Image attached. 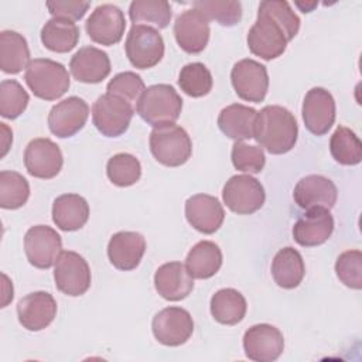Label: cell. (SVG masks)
I'll return each instance as SVG.
<instances>
[{
    "instance_id": "cell-1",
    "label": "cell",
    "mask_w": 362,
    "mask_h": 362,
    "mask_svg": "<svg viewBox=\"0 0 362 362\" xmlns=\"http://www.w3.org/2000/svg\"><path fill=\"white\" fill-rule=\"evenodd\" d=\"M298 30L300 18L287 1L266 0L259 4L257 18L247 33V47L253 55L272 61L283 55Z\"/></svg>"
},
{
    "instance_id": "cell-9",
    "label": "cell",
    "mask_w": 362,
    "mask_h": 362,
    "mask_svg": "<svg viewBox=\"0 0 362 362\" xmlns=\"http://www.w3.org/2000/svg\"><path fill=\"white\" fill-rule=\"evenodd\" d=\"M54 280L61 293L69 297L82 296L90 287L89 264L79 253L64 250L55 260Z\"/></svg>"
},
{
    "instance_id": "cell-44",
    "label": "cell",
    "mask_w": 362,
    "mask_h": 362,
    "mask_svg": "<svg viewBox=\"0 0 362 362\" xmlns=\"http://www.w3.org/2000/svg\"><path fill=\"white\" fill-rule=\"evenodd\" d=\"M1 124V132H3V151H1V157L6 156L8 147H10V143L13 141V134L10 132V129L6 126V123H0Z\"/></svg>"
},
{
    "instance_id": "cell-12",
    "label": "cell",
    "mask_w": 362,
    "mask_h": 362,
    "mask_svg": "<svg viewBox=\"0 0 362 362\" xmlns=\"http://www.w3.org/2000/svg\"><path fill=\"white\" fill-rule=\"evenodd\" d=\"M59 233L47 225L31 226L24 236V252L30 264L37 269H49L62 252Z\"/></svg>"
},
{
    "instance_id": "cell-25",
    "label": "cell",
    "mask_w": 362,
    "mask_h": 362,
    "mask_svg": "<svg viewBox=\"0 0 362 362\" xmlns=\"http://www.w3.org/2000/svg\"><path fill=\"white\" fill-rule=\"evenodd\" d=\"M109 55L96 47L79 48L69 62L72 76L82 83H99L110 74Z\"/></svg>"
},
{
    "instance_id": "cell-40",
    "label": "cell",
    "mask_w": 362,
    "mask_h": 362,
    "mask_svg": "<svg viewBox=\"0 0 362 362\" xmlns=\"http://www.w3.org/2000/svg\"><path fill=\"white\" fill-rule=\"evenodd\" d=\"M230 158L236 170L249 174L260 173L266 164L263 148L259 146L246 144L243 141H235L232 146Z\"/></svg>"
},
{
    "instance_id": "cell-28",
    "label": "cell",
    "mask_w": 362,
    "mask_h": 362,
    "mask_svg": "<svg viewBox=\"0 0 362 362\" xmlns=\"http://www.w3.org/2000/svg\"><path fill=\"white\" fill-rule=\"evenodd\" d=\"M305 266L298 250L291 246L280 249L272 262L274 283L283 288H296L304 279Z\"/></svg>"
},
{
    "instance_id": "cell-39",
    "label": "cell",
    "mask_w": 362,
    "mask_h": 362,
    "mask_svg": "<svg viewBox=\"0 0 362 362\" xmlns=\"http://www.w3.org/2000/svg\"><path fill=\"white\" fill-rule=\"evenodd\" d=\"M192 7L199 10L208 20H215L223 27L236 25L242 18V4L239 1L198 0Z\"/></svg>"
},
{
    "instance_id": "cell-16",
    "label": "cell",
    "mask_w": 362,
    "mask_h": 362,
    "mask_svg": "<svg viewBox=\"0 0 362 362\" xmlns=\"http://www.w3.org/2000/svg\"><path fill=\"white\" fill-rule=\"evenodd\" d=\"M303 120L308 132L324 136L335 122V100L324 88L310 89L303 100Z\"/></svg>"
},
{
    "instance_id": "cell-17",
    "label": "cell",
    "mask_w": 362,
    "mask_h": 362,
    "mask_svg": "<svg viewBox=\"0 0 362 362\" xmlns=\"http://www.w3.org/2000/svg\"><path fill=\"white\" fill-rule=\"evenodd\" d=\"M209 20L197 8L182 11L174 23V37L180 48L188 54H199L209 41Z\"/></svg>"
},
{
    "instance_id": "cell-42",
    "label": "cell",
    "mask_w": 362,
    "mask_h": 362,
    "mask_svg": "<svg viewBox=\"0 0 362 362\" xmlns=\"http://www.w3.org/2000/svg\"><path fill=\"white\" fill-rule=\"evenodd\" d=\"M106 90H107V93L116 95V96L123 98L124 100L133 103V102H139L140 96L146 90V85L140 75H137L136 72H132V71H126V72H120V74L115 75L109 81Z\"/></svg>"
},
{
    "instance_id": "cell-35",
    "label": "cell",
    "mask_w": 362,
    "mask_h": 362,
    "mask_svg": "<svg viewBox=\"0 0 362 362\" xmlns=\"http://www.w3.org/2000/svg\"><path fill=\"white\" fill-rule=\"evenodd\" d=\"M30 197L28 181L16 171H0V206L3 209H18Z\"/></svg>"
},
{
    "instance_id": "cell-6",
    "label": "cell",
    "mask_w": 362,
    "mask_h": 362,
    "mask_svg": "<svg viewBox=\"0 0 362 362\" xmlns=\"http://www.w3.org/2000/svg\"><path fill=\"white\" fill-rule=\"evenodd\" d=\"M126 57L139 69L156 66L164 57V40L158 30L137 24L129 30L124 42Z\"/></svg>"
},
{
    "instance_id": "cell-20",
    "label": "cell",
    "mask_w": 362,
    "mask_h": 362,
    "mask_svg": "<svg viewBox=\"0 0 362 362\" xmlns=\"http://www.w3.org/2000/svg\"><path fill=\"white\" fill-rule=\"evenodd\" d=\"M57 315V301L47 291H34L23 297L17 304V317L23 328L41 331L47 328Z\"/></svg>"
},
{
    "instance_id": "cell-41",
    "label": "cell",
    "mask_w": 362,
    "mask_h": 362,
    "mask_svg": "<svg viewBox=\"0 0 362 362\" xmlns=\"http://www.w3.org/2000/svg\"><path fill=\"white\" fill-rule=\"evenodd\" d=\"M335 273L341 283L354 290L362 288V253L361 250H346L335 262Z\"/></svg>"
},
{
    "instance_id": "cell-19",
    "label": "cell",
    "mask_w": 362,
    "mask_h": 362,
    "mask_svg": "<svg viewBox=\"0 0 362 362\" xmlns=\"http://www.w3.org/2000/svg\"><path fill=\"white\" fill-rule=\"evenodd\" d=\"M334 232V218L329 209L310 208L293 226L294 240L304 247L320 246L329 239Z\"/></svg>"
},
{
    "instance_id": "cell-7",
    "label": "cell",
    "mask_w": 362,
    "mask_h": 362,
    "mask_svg": "<svg viewBox=\"0 0 362 362\" xmlns=\"http://www.w3.org/2000/svg\"><path fill=\"white\" fill-rule=\"evenodd\" d=\"M134 110L130 102L112 93L99 96L92 106V122L98 132L106 137H119L127 129Z\"/></svg>"
},
{
    "instance_id": "cell-30",
    "label": "cell",
    "mask_w": 362,
    "mask_h": 362,
    "mask_svg": "<svg viewBox=\"0 0 362 362\" xmlns=\"http://www.w3.org/2000/svg\"><path fill=\"white\" fill-rule=\"evenodd\" d=\"M40 37L47 49L65 54L76 47L79 41V28L74 21L52 17L42 25Z\"/></svg>"
},
{
    "instance_id": "cell-4",
    "label": "cell",
    "mask_w": 362,
    "mask_h": 362,
    "mask_svg": "<svg viewBox=\"0 0 362 362\" xmlns=\"http://www.w3.org/2000/svg\"><path fill=\"white\" fill-rule=\"evenodd\" d=\"M24 81L34 96L44 100L61 98L71 86L66 68L49 58H35L25 68Z\"/></svg>"
},
{
    "instance_id": "cell-31",
    "label": "cell",
    "mask_w": 362,
    "mask_h": 362,
    "mask_svg": "<svg viewBox=\"0 0 362 362\" xmlns=\"http://www.w3.org/2000/svg\"><path fill=\"white\" fill-rule=\"evenodd\" d=\"M30 64V49L25 38L17 31L0 33V68L4 74H18Z\"/></svg>"
},
{
    "instance_id": "cell-18",
    "label": "cell",
    "mask_w": 362,
    "mask_h": 362,
    "mask_svg": "<svg viewBox=\"0 0 362 362\" xmlns=\"http://www.w3.org/2000/svg\"><path fill=\"white\" fill-rule=\"evenodd\" d=\"M88 116V103L78 96H69L51 107L48 113V127L51 133L59 139L72 137L85 126Z\"/></svg>"
},
{
    "instance_id": "cell-27",
    "label": "cell",
    "mask_w": 362,
    "mask_h": 362,
    "mask_svg": "<svg viewBox=\"0 0 362 362\" xmlns=\"http://www.w3.org/2000/svg\"><path fill=\"white\" fill-rule=\"evenodd\" d=\"M89 218V205L78 194H62L52 204V221L65 232L81 229Z\"/></svg>"
},
{
    "instance_id": "cell-29",
    "label": "cell",
    "mask_w": 362,
    "mask_h": 362,
    "mask_svg": "<svg viewBox=\"0 0 362 362\" xmlns=\"http://www.w3.org/2000/svg\"><path fill=\"white\" fill-rule=\"evenodd\" d=\"M222 266V252L211 240H201L192 246L185 259V267L194 279H209Z\"/></svg>"
},
{
    "instance_id": "cell-3",
    "label": "cell",
    "mask_w": 362,
    "mask_h": 362,
    "mask_svg": "<svg viewBox=\"0 0 362 362\" xmlns=\"http://www.w3.org/2000/svg\"><path fill=\"white\" fill-rule=\"evenodd\" d=\"M136 110L139 116L153 127L171 124L180 117L182 99L174 86L157 83L146 88L137 102Z\"/></svg>"
},
{
    "instance_id": "cell-37",
    "label": "cell",
    "mask_w": 362,
    "mask_h": 362,
    "mask_svg": "<svg viewBox=\"0 0 362 362\" xmlns=\"http://www.w3.org/2000/svg\"><path fill=\"white\" fill-rule=\"evenodd\" d=\"M106 175L117 187H130L140 180L141 164L133 154L119 153L109 158Z\"/></svg>"
},
{
    "instance_id": "cell-23",
    "label": "cell",
    "mask_w": 362,
    "mask_h": 362,
    "mask_svg": "<svg viewBox=\"0 0 362 362\" xmlns=\"http://www.w3.org/2000/svg\"><path fill=\"white\" fill-rule=\"evenodd\" d=\"M146 252V239L139 232L122 230L115 233L107 243V257L119 270L136 269Z\"/></svg>"
},
{
    "instance_id": "cell-22",
    "label": "cell",
    "mask_w": 362,
    "mask_h": 362,
    "mask_svg": "<svg viewBox=\"0 0 362 362\" xmlns=\"http://www.w3.org/2000/svg\"><path fill=\"white\" fill-rule=\"evenodd\" d=\"M293 198L296 204L303 209H331L337 202L338 189L329 178L318 174H311L301 178L296 184Z\"/></svg>"
},
{
    "instance_id": "cell-10",
    "label": "cell",
    "mask_w": 362,
    "mask_h": 362,
    "mask_svg": "<svg viewBox=\"0 0 362 362\" xmlns=\"http://www.w3.org/2000/svg\"><path fill=\"white\" fill-rule=\"evenodd\" d=\"M151 329L160 344L165 346H180L191 338L194 321L185 308L167 307L154 315Z\"/></svg>"
},
{
    "instance_id": "cell-14",
    "label": "cell",
    "mask_w": 362,
    "mask_h": 362,
    "mask_svg": "<svg viewBox=\"0 0 362 362\" xmlns=\"http://www.w3.org/2000/svg\"><path fill=\"white\" fill-rule=\"evenodd\" d=\"M64 164L61 148L47 137L31 140L24 150V165L30 175L49 180L59 174Z\"/></svg>"
},
{
    "instance_id": "cell-15",
    "label": "cell",
    "mask_w": 362,
    "mask_h": 362,
    "mask_svg": "<svg viewBox=\"0 0 362 362\" xmlns=\"http://www.w3.org/2000/svg\"><path fill=\"white\" fill-rule=\"evenodd\" d=\"M284 349V338L279 328L270 324H256L243 335L245 355L255 362H273Z\"/></svg>"
},
{
    "instance_id": "cell-43",
    "label": "cell",
    "mask_w": 362,
    "mask_h": 362,
    "mask_svg": "<svg viewBox=\"0 0 362 362\" xmlns=\"http://www.w3.org/2000/svg\"><path fill=\"white\" fill-rule=\"evenodd\" d=\"M88 1L78 0H54L47 1V8L49 14L55 18H65L69 21L81 20L89 8Z\"/></svg>"
},
{
    "instance_id": "cell-11",
    "label": "cell",
    "mask_w": 362,
    "mask_h": 362,
    "mask_svg": "<svg viewBox=\"0 0 362 362\" xmlns=\"http://www.w3.org/2000/svg\"><path fill=\"white\" fill-rule=\"evenodd\" d=\"M230 82L240 99L260 103L266 98L269 89L267 69L263 64L255 59H240L230 71Z\"/></svg>"
},
{
    "instance_id": "cell-8",
    "label": "cell",
    "mask_w": 362,
    "mask_h": 362,
    "mask_svg": "<svg viewBox=\"0 0 362 362\" xmlns=\"http://www.w3.org/2000/svg\"><path fill=\"white\" fill-rule=\"evenodd\" d=\"M222 199L232 212L250 215L263 206L266 194L259 180L247 174H239L226 181L222 189Z\"/></svg>"
},
{
    "instance_id": "cell-34",
    "label": "cell",
    "mask_w": 362,
    "mask_h": 362,
    "mask_svg": "<svg viewBox=\"0 0 362 362\" xmlns=\"http://www.w3.org/2000/svg\"><path fill=\"white\" fill-rule=\"evenodd\" d=\"M171 16V6L165 0H134L129 7V17L133 25L147 23L154 25L156 30L165 28Z\"/></svg>"
},
{
    "instance_id": "cell-26",
    "label": "cell",
    "mask_w": 362,
    "mask_h": 362,
    "mask_svg": "<svg viewBox=\"0 0 362 362\" xmlns=\"http://www.w3.org/2000/svg\"><path fill=\"white\" fill-rule=\"evenodd\" d=\"M256 116L257 112L253 107L232 103L221 110L218 116V127L226 137L235 141L249 140L253 139Z\"/></svg>"
},
{
    "instance_id": "cell-24",
    "label": "cell",
    "mask_w": 362,
    "mask_h": 362,
    "mask_svg": "<svg viewBox=\"0 0 362 362\" xmlns=\"http://www.w3.org/2000/svg\"><path fill=\"white\" fill-rule=\"evenodd\" d=\"M154 287L157 293L168 301H180L189 296L194 288V277L180 262L161 264L154 273Z\"/></svg>"
},
{
    "instance_id": "cell-5",
    "label": "cell",
    "mask_w": 362,
    "mask_h": 362,
    "mask_svg": "<svg viewBox=\"0 0 362 362\" xmlns=\"http://www.w3.org/2000/svg\"><path fill=\"white\" fill-rule=\"evenodd\" d=\"M150 151L163 165L180 167L192 154V143L188 133L178 124H163L150 133Z\"/></svg>"
},
{
    "instance_id": "cell-33",
    "label": "cell",
    "mask_w": 362,
    "mask_h": 362,
    "mask_svg": "<svg viewBox=\"0 0 362 362\" xmlns=\"http://www.w3.org/2000/svg\"><path fill=\"white\" fill-rule=\"evenodd\" d=\"M332 158L342 165H356L362 160V143L349 127L338 126L329 140Z\"/></svg>"
},
{
    "instance_id": "cell-36",
    "label": "cell",
    "mask_w": 362,
    "mask_h": 362,
    "mask_svg": "<svg viewBox=\"0 0 362 362\" xmlns=\"http://www.w3.org/2000/svg\"><path fill=\"white\" fill-rule=\"evenodd\" d=\"M178 85L184 93L191 98H202L212 90V75L201 62H191L181 68Z\"/></svg>"
},
{
    "instance_id": "cell-32",
    "label": "cell",
    "mask_w": 362,
    "mask_h": 362,
    "mask_svg": "<svg viewBox=\"0 0 362 362\" xmlns=\"http://www.w3.org/2000/svg\"><path fill=\"white\" fill-rule=\"evenodd\" d=\"M212 317L225 325H235L240 322L247 310L246 300L242 293L235 288H221L211 297Z\"/></svg>"
},
{
    "instance_id": "cell-38",
    "label": "cell",
    "mask_w": 362,
    "mask_h": 362,
    "mask_svg": "<svg viewBox=\"0 0 362 362\" xmlns=\"http://www.w3.org/2000/svg\"><path fill=\"white\" fill-rule=\"evenodd\" d=\"M30 96L16 79H4L0 83V115L6 119H17L28 106Z\"/></svg>"
},
{
    "instance_id": "cell-2",
    "label": "cell",
    "mask_w": 362,
    "mask_h": 362,
    "mask_svg": "<svg viewBox=\"0 0 362 362\" xmlns=\"http://www.w3.org/2000/svg\"><path fill=\"white\" fill-rule=\"evenodd\" d=\"M298 126L294 115L279 105H267L257 112L253 139L270 154L288 153L297 143Z\"/></svg>"
},
{
    "instance_id": "cell-13",
    "label": "cell",
    "mask_w": 362,
    "mask_h": 362,
    "mask_svg": "<svg viewBox=\"0 0 362 362\" xmlns=\"http://www.w3.org/2000/svg\"><path fill=\"white\" fill-rule=\"evenodd\" d=\"M126 18L123 11L115 4L98 6L85 23L89 38L100 45H115L124 34Z\"/></svg>"
},
{
    "instance_id": "cell-21",
    "label": "cell",
    "mask_w": 362,
    "mask_h": 362,
    "mask_svg": "<svg viewBox=\"0 0 362 362\" xmlns=\"http://www.w3.org/2000/svg\"><path fill=\"white\" fill-rule=\"evenodd\" d=\"M185 218L201 233L216 232L225 219V211L218 198L208 194H195L185 201Z\"/></svg>"
}]
</instances>
